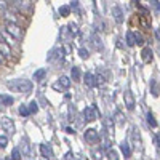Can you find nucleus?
<instances>
[{
  "label": "nucleus",
  "instance_id": "obj_10",
  "mask_svg": "<svg viewBox=\"0 0 160 160\" xmlns=\"http://www.w3.org/2000/svg\"><path fill=\"white\" fill-rule=\"evenodd\" d=\"M120 151H122V154H123L125 158H130L131 157V148H130V142L128 141H122V144H120Z\"/></svg>",
  "mask_w": 160,
  "mask_h": 160
},
{
  "label": "nucleus",
  "instance_id": "obj_8",
  "mask_svg": "<svg viewBox=\"0 0 160 160\" xmlns=\"http://www.w3.org/2000/svg\"><path fill=\"white\" fill-rule=\"evenodd\" d=\"M71 85H72V82H71V80L68 78V77H59L58 78V85H55V88H58L59 90V87L61 88H64V90H68V88H71Z\"/></svg>",
  "mask_w": 160,
  "mask_h": 160
},
{
  "label": "nucleus",
  "instance_id": "obj_34",
  "mask_svg": "<svg viewBox=\"0 0 160 160\" xmlns=\"http://www.w3.org/2000/svg\"><path fill=\"white\" fill-rule=\"evenodd\" d=\"M71 158H72V154L68 152V154H66V160H71Z\"/></svg>",
  "mask_w": 160,
  "mask_h": 160
},
{
  "label": "nucleus",
  "instance_id": "obj_11",
  "mask_svg": "<svg viewBox=\"0 0 160 160\" xmlns=\"http://www.w3.org/2000/svg\"><path fill=\"white\" fill-rule=\"evenodd\" d=\"M141 58H142L144 62H151V61H152V50H151L149 47L142 48V51H141Z\"/></svg>",
  "mask_w": 160,
  "mask_h": 160
},
{
  "label": "nucleus",
  "instance_id": "obj_31",
  "mask_svg": "<svg viewBox=\"0 0 160 160\" xmlns=\"http://www.w3.org/2000/svg\"><path fill=\"white\" fill-rule=\"evenodd\" d=\"M135 37H136V43H138V45H142V43H144V42H142V37H141V35H138V34H136Z\"/></svg>",
  "mask_w": 160,
  "mask_h": 160
},
{
  "label": "nucleus",
  "instance_id": "obj_9",
  "mask_svg": "<svg viewBox=\"0 0 160 160\" xmlns=\"http://www.w3.org/2000/svg\"><path fill=\"white\" fill-rule=\"evenodd\" d=\"M2 127H3V130L5 131H8L10 133V135H11V133H15V123H13L11 122V120L10 118H2Z\"/></svg>",
  "mask_w": 160,
  "mask_h": 160
},
{
  "label": "nucleus",
  "instance_id": "obj_7",
  "mask_svg": "<svg viewBox=\"0 0 160 160\" xmlns=\"http://www.w3.org/2000/svg\"><path fill=\"white\" fill-rule=\"evenodd\" d=\"M112 16H114L115 22H118V24L123 22V11H122V8H120V7H114L112 8Z\"/></svg>",
  "mask_w": 160,
  "mask_h": 160
},
{
  "label": "nucleus",
  "instance_id": "obj_29",
  "mask_svg": "<svg viewBox=\"0 0 160 160\" xmlns=\"http://www.w3.org/2000/svg\"><path fill=\"white\" fill-rule=\"evenodd\" d=\"M78 55L85 59V58H88V56H90V53H88V50H85V48H80V50H78Z\"/></svg>",
  "mask_w": 160,
  "mask_h": 160
},
{
  "label": "nucleus",
  "instance_id": "obj_26",
  "mask_svg": "<svg viewBox=\"0 0 160 160\" xmlns=\"http://www.w3.org/2000/svg\"><path fill=\"white\" fill-rule=\"evenodd\" d=\"M151 85H152V95H154V96H158V87H157V83H155V80H152Z\"/></svg>",
  "mask_w": 160,
  "mask_h": 160
},
{
  "label": "nucleus",
  "instance_id": "obj_28",
  "mask_svg": "<svg viewBox=\"0 0 160 160\" xmlns=\"http://www.w3.org/2000/svg\"><path fill=\"white\" fill-rule=\"evenodd\" d=\"M29 111H31V114H35V112L38 111V108H37V102H35V101H32V102L29 104Z\"/></svg>",
  "mask_w": 160,
  "mask_h": 160
},
{
  "label": "nucleus",
  "instance_id": "obj_2",
  "mask_svg": "<svg viewBox=\"0 0 160 160\" xmlns=\"http://www.w3.org/2000/svg\"><path fill=\"white\" fill-rule=\"evenodd\" d=\"M5 31H7V34H10L13 38H16V40H21L22 35H24V31H22V28L18 22H7Z\"/></svg>",
  "mask_w": 160,
  "mask_h": 160
},
{
  "label": "nucleus",
  "instance_id": "obj_19",
  "mask_svg": "<svg viewBox=\"0 0 160 160\" xmlns=\"http://www.w3.org/2000/svg\"><path fill=\"white\" fill-rule=\"evenodd\" d=\"M115 122H117V125H125V120H123V115H122V112H117L115 114Z\"/></svg>",
  "mask_w": 160,
  "mask_h": 160
},
{
  "label": "nucleus",
  "instance_id": "obj_20",
  "mask_svg": "<svg viewBox=\"0 0 160 160\" xmlns=\"http://www.w3.org/2000/svg\"><path fill=\"white\" fill-rule=\"evenodd\" d=\"M91 42H93V45H95V47H96L98 50H99V48H102V43H101V38H98L96 35H93V37H91Z\"/></svg>",
  "mask_w": 160,
  "mask_h": 160
},
{
  "label": "nucleus",
  "instance_id": "obj_15",
  "mask_svg": "<svg viewBox=\"0 0 160 160\" xmlns=\"http://www.w3.org/2000/svg\"><path fill=\"white\" fill-rule=\"evenodd\" d=\"M127 43H128V47L136 45V37H135V34H133L131 31L127 32Z\"/></svg>",
  "mask_w": 160,
  "mask_h": 160
},
{
  "label": "nucleus",
  "instance_id": "obj_35",
  "mask_svg": "<svg viewBox=\"0 0 160 160\" xmlns=\"http://www.w3.org/2000/svg\"><path fill=\"white\" fill-rule=\"evenodd\" d=\"M2 64H5V58H3L2 55H0V66H2Z\"/></svg>",
  "mask_w": 160,
  "mask_h": 160
},
{
  "label": "nucleus",
  "instance_id": "obj_25",
  "mask_svg": "<svg viewBox=\"0 0 160 160\" xmlns=\"http://www.w3.org/2000/svg\"><path fill=\"white\" fill-rule=\"evenodd\" d=\"M7 144H8V138L7 136H0V149L7 148Z\"/></svg>",
  "mask_w": 160,
  "mask_h": 160
},
{
  "label": "nucleus",
  "instance_id": "obj_4",
  "mask_svg": "<svg viewBox=\"0 0 160 160\" xmlns=\"http://www.w3.org/2000/svg\"><path fill=\"white\" fill-rule=\"evenodd\" d=\"M83 117H85L87 122H95V120L98 118V112H96V108H95V106H88V108H85Z\"/></svg>",
  "mask_w": 160,
  "mask_h": 160
},
{
  "label": "nucleus",
  "instance_id": "obj_1",
  "mask_svg": "<svg viewBox=\"0 0 160 160\" xmlns=\"http://www.w3.org/2000/svg\"><path fill=\"white\" fill-rule=\"evenodd\" d=\"M7 88H10V91H15V93H29L32 90V82L31 80H10L7 82Z\"/></svg>",
  "mask_w": 160,
  "mask_h": 160
},
{
  "label": "nucleus",
  "instance_id": "obj_14",
  "mask_svg": "<svg viewBox=\"0 0 160 160\" xmlns=\"http://www.w3.org/2000/svg\"><path fill=\"white\" fill-rule=\"evenodd\" d=\"M71 77H72V80H74V82H78V80L82 78V72H80V69L74 66V68H72V71H71Z\"/></svg>",
  "mask_w": 160,
  "mask_h": 160
},
{
  "label": "nucleus",
  "instance_id": "obj_24",
  "mask_svg": "<svg viewBox=\"0 0 160 160\" xmlns=\"http://www.w3.org/2000/svg\"><path fill=\"white\" fill-rule=\"evenodd\" d=\"M59 13H61V16H69L71 8H69V7H61V8H59Z\"/></svg>",
  "mask_w": 160,
  "mask_h": 160
},
{
  "label": "nucleus",
  "instance_id": "obj_27",
  "mask_svg": "<svg viewBox=\"0 0 160 160\" xmlns=\"http://www.w3.org/2000/svg\"><path fill=\"white\" fill-rule=\"evenodd\" d=\"M8 8H10V5H8V3L5 2V0H0V11L3 13V11H7Z\"/></svg>",
  "mask_w": 160,
  "mask_h": 160
},
{
  "label": "nucleus",
  "instance_id": "obj_36",
  "mask_svg": "<svg viewBox=\"0 0 160 160\" xmlns=\"http://www.w3.org/2000/svg\"><path fill=\"white\" fill-rule=\"evenodd\" d=\"M5 160H13V158H11V157H10V155H8V157H7V158H5Z\"/></svg>",
  "mask_w": 160,
  "mask_h": 160
},
{
  "label": "nucleus",
  "instance_id": "obj_16",
  "mask_svg": "<svg viewBox=\"0 0 160 160\" xmlns=\"http://www.w3.org/2000/svg\"><path fill=\"white\" fill-rule=\"evenodd\" d=\"M45 74H47V71H45V69H38V71L34 74V80H35V82H40V80H43Z\"/></svg>",
  "mask_w": 160,
  "mask_h": 160
},
{
  "label": "nucleus",
  "instance_id": "obj_21",
  "mask_svg": "<svg viewBox=\"0 0 160 160\" xmlns=\"http://www.w3.org/2000/svg\"><path fill=\"white\" fill-rule=\"evenodd\" d=\"M148 123H149L152 128H155V127H157V122H155V118H154V115H152L151 112L148 114Z\"/></svg>",
  "mask_w": 160,
  "mask_h": 160
},
{
  "label": "nucleus",
  "instance_id": "obj_3",
  "mask_svg": "<svg viewBox=\"0 0 160 160\" xmlns=\"http://www.w3.org/2000/svg\"><path fill=\"white\" fill-rule=\"evenodd\" d=\"M83 136H85V141H87L88 144H91V146L96 144V142L99 141V133H98L95 128H88V130L85 131Z\"/></svg>",
  "mask_w": 160,
  "mask_h": 160
},
{
  "label": "nucleus",
  "instance_id": "obj_6",
  "mask_svg": "<svg viewBox=\"0 0 160 160\" xmlns=\"http://www.w3.org/2000/svg\"><path fill=\"white\" fill-rule=\"evenodd\" d=\"M0 55H2L5 59L11 58V48H10V45L5 42V40H0Z\"/></svg>",
  "mask_w": 160,
  "mask_h": 160
},
{
  "label": "nucleus",
  "instance_id": "obj_33",
  "mask_svg": "<svg viewBox=\"0 0 160 160\" xmlns=\"http://www.w3.org/2000/svg\"><path fill=\"white\" fill-rule=\"evenodd\" d=\"M155 144H157V148H158V151H160V133L155 136Z\"/></svg>",
  "mask_w": 160,
  "mask_h": 160
},
{
  "label": "nucleus",
  "instance_id": "obj_12",
  "mask_svg": "<svg viewBox=\"0 0 160 160\" xmlns=\"http://www.w3.org/2000/svg\"><path fill=\"white\" fill-rule=\"evenodd\" d=\"M83 82H85V85L90 87V88L98 85V83H96V75H93V74H90V72L85 74V80H83Z\"/></svg>",
  "mask_w": 160,
  "mask_h": 160
},
{
  "label": "nucleus",
  "instance_id": "obj_22",
  "mask_svg": "<svg viewBox=\"0 0 160 160\" xmlns=\"http://www.w3.org/2000/svg\"><path fill=\"white\" fill-rule=\"evenodd\" d=\"M11 158H13V160H21V152H19L18 148H16V149H13V152H11Z\"/></svg>",
  "mask_w": 160,
  "mask_h": 160
},
{
  "label": "nucleus",
  "instance_id": "obj_17",
  "mask_svg": "<svg viewBox=\"0 0 160 160\" xmlns=\"http://www.w3.org/2000/svg\"><path fill=\"white\" fill-rule=\"evenodd\" d=\"M0 104L10 106V104H13V98L11 96H5V95H0Z\"/></svg>",
  "mask_w": 160,
  "mask_h": 160
},
{
  "label": "nucleus",
  "instance_id": "obj_18",
  "mask_svg": "<svg viewBox=\"0 0 160 160\" xmlns=\"http://www.w3.org/2000/svg\"><path fill=\"white\" fill-rule=\"evenodd\" d=\"M19 114L22 115V117H28V115H31V111H29V108H28V106H21V108H19Z\"/></svg>",
  "mask_w": 160,
  "mask_h": 160
},
{
  "label": "nucleus",
  "instance_id": "obj_32",
  "mask_svg": "<svg viewBox=\"0 0 160 160\" xmlns=\"http://www.w3.org/2000/svg\"><path fill=\"white\" fill-rule=\"evenodd\" d=\"M69 28H71V32H72V34L75 35V34H77V26H75V24H71Z\"/></svg>",
  "mask_w": 160,
  "mask_h": 160
},
{
  "label": "nucleus",
  "instance_id": "obj_5",
  "mask_svg": "<svg viewBox=\"0 0 160 160\" xmlns=\"http://www.w3.org/2000/svg\"><path fill=\"white\" fill-rule=\"evenodd\" d=\"M123 101H125V106H127L128 111H133V109H135L136 101H135V96H133V93H131L130 90H127V91L123 93Z\"/></svg>",
  "mask_w": 160,
  "mask_h": 160
},
{
  "label": "nucleus",
  "instance_id": "obj_23",
  "mask_svg": "<svg viewBox=\"0 0 160 160\" xmlns=\"http://www.w3.org/2000/svg\"><path fill=\"white\" fill-rule=\"evenodd\" d=\"M106 128H108V133H109V135H112V133H114V125H112V122H111V118L106 120Z\"/></svg>",
  "mask_w": 160,
  "mask_h": 160
},
{
  "label": "nucleus",
  "instance_id": "obj_30",
  "mask_svg": "<svg viewBox=\"0 0 160 160\" xmlns=\"http://www.w3.org/2000/svg\"><path fill=\"white\" fill-rule=\"evenodd\" d=\"M108 157H109V160H118L115 151H109V152H108Z\"/></svg>",
  "mask_w": 160,
  "mask_h": 160
},
{
  "label": "nucleus",
  "instance_id": "obj_13",
  "mask_svg": "<svg viewBox=\"0 0 160 160\" xmlns=\"http://www.w3.org/2000/svg\"><path fill=\"white\" fill-rule=\"evenodd\" d=\"M40 152H42V157H43V158L50 160V157H51V149H50V146L40 144Z\"/></svg>",
  "mask_w": 160,
  "mask_h": 160
}]
</instances>
